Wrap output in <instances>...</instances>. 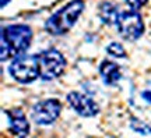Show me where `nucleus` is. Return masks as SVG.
Masks as SVG:
<instances>
[{"instance_id": "nucleus-6", "label": "nucleus", "mask_w": 151, "mask_h": 138, "mask_svg": "<svg viewBox=\"0 0 151 138\" xmlns=\"http://www.w3.org/2000/svg\"><path fill=\"white\" fill-rule=\"evenodd\" d=\"M60 112H62V105L58 99H46L38 102L32 107V119L37 124L48 126L58 120Z\"/></svg>"}, {"instance_id": "nucleus-3", "label": "nucleus", "mask_w": 151, "mask_h": 138, "mask_svg": "<svg viewBox=\"0 0 151 138\" xmlns=\"http://www.w3.org/2000/svg\"><path fill=\"white\" fill-rule=\"evenodd\" d=\"M11 77L21 84H29L39 77V64L37 54H18L9 67Z\"/></svg>"}, {"instance_id": "nucleus-9", "label": "nucleus", "mask_w": 151, "mask_h": 138, "mask_svg": "<svg viewBox=\"0 0 151 138\" xmlns=\"http://www.w3.org/2000/svg\"><path fill=\"white\" fill-rule=\"evenodd\" d=\"M99 74H101L104 84L109 85V87L116 85L119 82V80L122 78L120 67L116 63L109 61V60H105V61L101 63V66H99Z\"/></svg>"}, {"instance_id": "nucleus-15", "label": "nucleus", "mask_w": 151, "mask_h": 138, "mask_svg": "<svg viewBox=\"0 0 151 138\" xmlns=\"http://www.w3.org/2000/svg\"><path fill=\"white\" fill-rule=\"evenodd\" d=\"M10 3V0H1V7H4V6H7Z\"/></svg>"}, {"instance_id": "nucleus-13", "label": "nucleus", "mask_w": 151, "mask_h": 138, "mask_svg": "<svg viewBox=\"0 0 151 138\" xmlns=\"http://www.w3.org/2000/svg\"><path fill=\"white\" fill-rule=\"evenodd\" d=\"M147 1H148V0H124V3H126L127 7L132 9V10H140L143 6L147 4Z\"/></svg>"}, {"instance_id": "nucleus-1", "label": "nucleus", "mask_w": 151, "mask_h": 138, "mask_svg": "<svg viewBox=\"0 0 151 138\" xmlns=\"http://www.w3.org/2000/svg\"><path fill=\"white\" fill-rule=\"evenodd\" d=\"M32 39V29L28 25H9L1 28V61H6L11 56L25 53Z\"/></svg>"}, {"instance_id": "nucleus-14", "label": "nucleus", "mask_w": 151, "mask_h": 138, "mask_svg": "<svg viewBox=\"0 0 151 138\" xmlns=\"http://www.w3.org/2000/svg\"><path fill=\"white\" fill-rule=\"evenodd\" d=\"M141 96H143V99H146L148 103H151V91H144V92L141 94Z\"/></svg>"}, {"instance_id": "nucleus-5", "label": "nucleus", "mask_w": 151, "mask_h": 138, "mask_svg": "<svg viewBox=\"0 0 151 138\" xmlns=\"http://www.w3.org/2000/svg\"><path fill=\"white\" fill-rule=\"evenodd\" d=\"M116 28L120 36L126 41H137L144 34V22L137 10L129 9L127 11H122L116 21Z\"/></svg>"}, {"instance_id": "nucleus-11", "label": "nucleus", "mask_w": 151, "mask_h": 138, "mask_svg": "<svg viewBox=\"0 0 151 138\" xmlns=\"http://www.w3.org/2000/svg\"><path fill=\"white\" fill-rule=\"evenodd\" d=\"M106 52L113 57H126V50L118 42H112L106 46Z\"/></svg>"}, {"instance_id": "nucleus-4", "label": "nucleus", "mask_w": 151, "mask_h": 138, "mask_svg": "<svg viewBox=\"0 0 151 138\" xmlns=\"http://www.w3.org/2000/svg\"><path fill=\"white\" fill-rule=\"evenodd\" d=\"M39 64V77L43 81H50L58 78L66 69V59L56 49L42 50L37 54Z\"/></svg>"}, {"instance_id": "nucleus-12", "label": "nucleus", "mask_w": 151, "mask_h": 138, "mask_svg": "<svg viewBox=\"0 0 151 138\" xmlns=\"http://www.w3.org/2000/svg\"><path fill=\"white\" fill-rule=\"evenodd\" d=\"M132 128L137 131L140 134H144V135H151V127L148 124H146L144 122H140L137 119H132V123H130Z\"/></svg>"}, {"instance_id": "nucleus-2", "label": "nucleus", "mask_w": 151, "mask_h": 138, "mask_svg": "<svg viewBox=\"0 0 151 138\" xmlns=\"http://www.w3.org/2000/svg\"><path fill=\"white\" fill-rule=\"evenodd\" d=\"M84 10V1L83 0H71L65 7L58 10L53 16L48 18L45 22L46 32L52 35H63L67 31H70L77 22L80 14Z\"/></svg>"}, {"instance_id": "nucleus-8", "label": "nucleus", "mask_w": 151, "mask_h": 138, "mask_svg": "<svg viewBox=\"0 0 151 138\" xmlns=\"http://www.w3.org/2000/svg\"><path fill=\"white\" fill-rule=\"evenodd\" d=\"M7 114V119H9V127H10V131L17 137H25L29 134V123H28L27 117H25V113L18 109V107H14V109H10V110L4 112Z\"/></svg>"}, {"instance_id": "nucleus-10", "label": "nucleus", "mask_w": 151, "mask_h": 138, "mask_svg": "<svg viewBox=\"0 0 151 138\" xmlns=\"http://www.w3.org/2000/svg\"><path fill=\"white\" fill-rule=\"evenodd\" d=\"M98 14H99V18H101V21L104 24H106V25H113V24H116L118 21V17H119V10L118 7L111 3V1H104L101 3L99 6V9H98Z\"/></svg>"}, {"instance_id": "nucleus-7", "label": "nucleus", "mask_w": 151, "mask_h": 138, "mask_svg": "<svg viewBox=\"0 0 151 138\" xmlns=\"http://www.w3.org/2000/svg\"><path fill=\"white\" fill-rule=\"evenodd\" d=\"M67 102L70 103L71 109H74L83 117H94L99 113V107H98L97 102H94L86 94L70 92L67 95Z\"/></svg>"}]
</instances>
